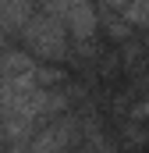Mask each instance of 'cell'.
Returning a JSON list of instances; mask_svg holds the SVG:
<instances>
[{
	"instance_id": "obj_4",
	"label": "cell",
	"mask_w": 149,
	"mask_h": 153,
	"mask_svg": "<svg viewBox=\"0 0 149 153\" xmlns=\"http://www.w3.org/2000/svg\"><path fill=\"white\" fill-rule=\"evenodd\" d=\"M124 22L149 29V0H128L124 4Z\"/></svg>"
},
{
	"instance_id": "obj_5",
	"label": "cell",
	"mask_w": 149,
	"mask_h": 153,
	"mask_svg": "<svg viewBox=\"0 0 149 153\" xmlns=\"http://www.w3.org/2000/svg\"><path fill=\"white\" fill-rule=\"evenodd\" d=\"M107 4H110V7H121V11H124V4H128V0H107Z\"/></svg>"
},
{
	"instance_id": "obj_1",
	"label": "cell",
	"mask_w": 149,
	"mask_h": 153,
	"mask_svg": "<svg viewBox=\"0 0 149 153\" xmlns=\"http://www.w3.org/2000/svg\"><path fill=\"white\" fill-rule=\"evenodd\" d=\"M21 36H25V43L36 50L39 57L60 61V57L68 53V29H64L50 11L25 18V22H21Z\"/></svg>"
},
{
	"instance_id": "obj_2",
	"label": "cell",
	"mask_w": 149,
	"mask_h": 153,
	"mask_svg": "<svg viewBox=\"0 0 149 153\" xmlns=\"http://www.w3.org/2000/svg\"><path fill=\"white\" fill-rule=\"evenodd\" d=\"M46 11H50L68 32H74L78 43H89V39L96 36V29H100L96 11H92L89 0H46Z\"/></svg>"
},
{
	"instance_id": "obj_3",
	"label": "cell",
	"mask_w": 149,
	"mask_h": 153,
	"mask_svg": "<svg viewBox=\"0 0 149 153\" xmlns=\"http://www.w3.org/2000/svg\"><path fill=\"white\" fill-rule=\"evenodd\" d=\"M71 139H74V121L64 117V121H53L46 132H39V139L29 146V153H60Z\"/></svg>"
}]
</instances>
